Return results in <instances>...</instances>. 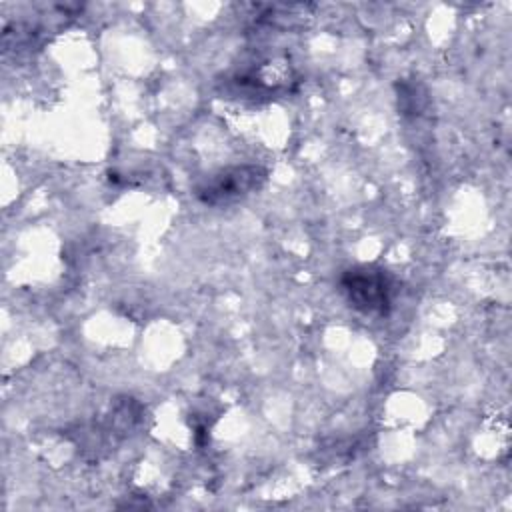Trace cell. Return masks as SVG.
<instances>
[{
	"label": "cell",
	"mask_w": 512,
	"mask_h": 512,
	"mask_svg": "<svg viewBox=\"0 0 512 512\" xmlns=\"http://www.w3.org/2000/svg\"><path fill=\"white\" fill-rule=\"evenodd\" d=\"M340 288L350 302L362 314L388 316L394 304V280L392 276L374 264H358L342 272Z\"/></svg>",
	"instance_id": "6da1fadb"
},
{
	"label": "cell",
	"mask_w": 512,
	"mask_h": 512,
	"mask_svg": "<svg viewBox=\"0 0 512 512\" xmlns=\"http://www.w3.org/2000/svg\"><path fill=\"white\" fill-rule=\"evenodd\" d=\"M268 170L260 164L226 166L212 172L196 186V198L208 206L234 204L264 186Z\"/></svg>",
	"instance_id": "7a4b0ae2"
}]
</instances>
